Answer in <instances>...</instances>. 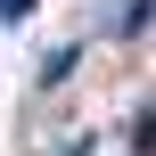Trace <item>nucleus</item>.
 <instances>
[{
    "instance_id": "f257e3e1",
    "label": "nucleus",
    "mask_w": 156,
    "mask_h": 156,
    "mask_svg": "<svg viewBox=\"0 0 156 156\" xmlns=\"http://www.w3.org/2000/svg\"><path fill=\"white\" fill-rule=\"evenodd\" d=\"M115 33H132V41H140V33H148V0H123V25H115Z\"/></svg>"
},
{
    "instance_id": "f03ea898",
    "label": "nucleus",
    "mask_w": 156,
    "mask_h": 156,
    "mask_svg": "<svg viewBox=\"0 0 156 156\" xmlns=\"http://www.w3.org/2000/svg\"><path fill=\"white\" fill-rule=\"evenodd\" d=\"M25 8H33V0H0V16H25Z\"/></svg>"
}]
</instances>
